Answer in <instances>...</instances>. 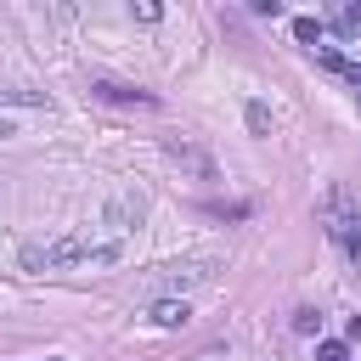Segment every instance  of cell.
I'll return each instance as SVG.
<instances>
[{
	"instance_id": "cell-1",
	"label": "cell",
	"mask_w": 361,
	"mask_h": 361,
	"mask_svg": "<svg viewBox=\"0 0 361 361\" xmlns=\"http://www.w3.org/2000/svg\"><path fill=\"white\" fill-rule=\"evenodd\" d=\"M96 226L90 231H68V237H51V243H23L17 248V265L23 271H62V265H90L96 254Z\"/></svg>"
},
{
	"instance_id": "cell-11",
	"label": "cell",
	"mask_w": 361,
	"mask_h": 361,
	"mask_svg": "<svg viewBox=\"0 0 361 361\" xmlns=\"http://www.w3.org/2000/svg\"><path fill=\"white\" fill-rule=\"evenodd\" d=\"M316 355H322V361H350V350H344L338 338H327V344H316Z\"/></svg>"
},
{
	"instance_id": "cell-15",
	"label": "cell",
	"mask_w": 361,
	"mask_h": 361,
	"mask_svg": "<svg viewBox=\"0 0 361 361\" xmlns=\"http://www.w3.org/2000/svg\"><path fill=\"white\" fill-rule=\"evenodd\" d=\"M6 135H17V130H11V118H0V141H6Z\"/></svg>"
},
{
	"instance_id": "cell-3",
	"label": "cell",
	"mask_w": 361,
	"mask_h": 361,
	"mask_svg": "<svg viewBox=\"0 0 361 361\" xmlns=\"http://www.w3.org/2000/svg\"><path fill=\"white\" fill-rule=\"evenodd\" d=\"M141 220H147V192H135V186L113 192V197H107V209H102V231H107V237H118V243H124V231H130V226H141Z\"/></svg>"
},
{
	"instance_id": "cell-4",
	"label": "cell",
	"mask_w": 361,
	"mask_h": 361,
	"mask_svg": "<svg viewBox=\"0 0 361 361\" xmlns=\"http://www.w3.org/2000/svg\"><path fill=\"white\" fill-rule=\"evenodd\" d=\"M90 96L96 102H113V107H141V113L158 107L152 90H135V85H118V79H90Z\"/></svg>"
},
{
	"instance_id": "cell-14",
	"label": "cell",
	"mask_w": 361,
	"mask_h": 361,
	"mask_svg": "<svg viewBox=\"0 0 361 361\" xmlns=\"http://www.w3.org/2000/svg\"><path fill=\"white\" fill-rule=\"evenodd\" d=\"M350 338H355V344H361V316H350Z\"/></svg>"
},
{
	"instance_id": "cell-7",
	"label": "cell",
	"mask_w": 361,
	"mask_h": 361,
	"mask_svg": "<svg viewBox=\"0 0 361 361\" xmlns=\"http://www.w3.org/2000/svg\"><path fill=\"white\" fill-rule=\"evenodd\" d=\"M186 316H192V310H186V299H158V305L147 310V322H152V327H186Z\"/></svg>"
},
{
	"instance_id": "cell-8",
	"label": "cell",
	"mask_w": 361,
	"mask_h": 361,
	"mask_svg": "<svg viewBox=\"0 0 361 361\" xmlns=\"http://www.w3.org/2000/svg\"><path fill=\"white\" fill-rule=\"evenodd\" d=\"M243 118H248V130H254V135H271V107H265V102H248V107H243Z\"/></svg>"
},
{
	"instance_id": "cell-12",
	"label": "cell",
	"mask_w": 361,
	"mask_h": 361,
	"mask_svg": "<svg viewBox=\"0 0 361 361\" xmlns=\"http://www.w3.org/2000/svg\"><path fill=\"white\" fill-rule=\"evenodd\" d=\"M214 214H220V220H243V214H248V203H214Z\"/></svg>"
},
{
	"instance_id": "cell-9",
	"label": "cell",
	"mask_w": 361,
	"mask_h": 361,
	"mask_svg": "<svg viewBox=\"0 0 361 361\" xmlns=\"http://www.w3.org/2000/svg\"><path fill=\"white\" fill-rule=\"evenodd\" d=\"M293 34H299V39L310 45V51L322 45V23H316V17H293Z\"/></svg>"
},
{
	"instance_id": "cell-13",
	"label": "cell",
	"mask_w": 361,
	"mask_h": 361,
	"mask_svg": "<svg viewBox=\"0 0 361 361\" xmlns=\"http://www.w3.org/2000/svg\"><path fill=\"white\" fill-rule=\"evenodd\" d=\"M293 327H299V333H316V327H322V316H316V310H299V316H293Z\"/></svg>"
},
{
	"instance_id": "cell-6",
	"label": "cell",
	"mask_w": 361,
	"mask_h": 361,
	"mask_svg": "<svg viewBox=\"0 0 361 361\" xmlns=\"http://www.w3.org/2000/svg\"><path fill=\"white\" fill-rule=\"evenodd\" d=\"M316 62L327 68V73H338V79H350V85H361V62H350L338 45H316Z\"/></svg>"
},
{
	"instance_id": "cell-2",
	"label": "cell",
	"mask_w": 361,
	"mask_h": 361,
	"mask_svg": "<svg viewBox=\"0 0 361 361\" xmlns=\"http://www.w3.org/2000/svg\"><path fill=\"white\" fill-rule=\"evenodd\" d=\"M214 271H220V259H214V254H197V259H180V265L152 271V276L141 282V293H147V299H186V293L203 288Z\"/></svg>"
},
{
	"instance_id": "cell-5",
	"label": "cell",
	"mask_w": 361,
	"mask_h": 361,
	"mask_svg": "<svg viewBox=\"0 0 361 361\" xmlns=\"http://www.w3.org/2000/svg\"><path fill=\"white\" fill-rule=\"evenodd\" d=\"M169 158H175L180 169H192V175H203V180H214V158H209L203 147H192V141H175V147H169Z\"/></svg>"
},
{
	"instance_id": "cell-10",
	"label": "cell",
	"mask_w": 361,
	"mask_h": 361,
	"mask_svg": "<svg viewBox=\"0 0 361 361\" xmlns=\"http://www.w3.org/2000/svg\"><path fill=\"white\" fill-rule=\"evenodd\" d=\"M0 102H6V107H45L39 90H0Z\"/></svg>"
}]
</instances>
